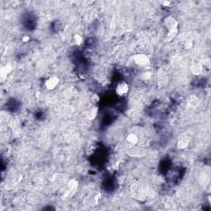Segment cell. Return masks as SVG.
<instances>
[{
    "label": "cell",
    "mask_w": 211,
    "mask_h": 211,
    "mask_svg": "<svg viewBox=\"0 0 211 211\" xmlns=\"http://www.w3.org/2000/svg\"><path fill=\"white\" fill-rule=\"evenodd\" d=\"M163 25L165 28L168 30L167 34V40L172 41L177 37V32H178V22L174 17L168 16L164 18Z\"/></svg>",
    "instance_id": "6da1fadb"
},
{
    "label": "cell",
    "mask_w": 211,
    "mask_h": 211,
    "mask_svg": "<svg viewBox=\"0 0 211 211\" xmlns=\"http://www.w3.org/2000/svg\"><path fill=\"white\" fill-rule=\"evenodd\" d=\"M132 62L138 67H145L149 64V58L145 54H135L131 58Z\"/></svg>",
    "instance_id": "7a4b0ae2"
},
{
    "label": "cell",
    "mask_w": 211,
    "mask_h": 211,
    "mask_svg": "<svg viewBox=\"0 0 211 211\" xmlns=\"http://www.w3.org/2000/svg\"><path fill=\"white\" fill-rule=\"evenodd\" d=\"M59 83H60V78H58L57 76L52 75L50 76L49 78H47L45 80L44 86L46 87V89L51 91V90H54L55 88H56Z\"/></svg>",
    "instance_id": "3957f363"
},
{
    "label": "cell",
    "mask_w": 211,
    "mask_h": 211,
    "mask_svg": "<svg viewBox=\"0 0 211 211\" xmlns=\"http://www.w3.org/2000/svg\"><path fill=\"white\" fill-rule=\"evenodd\" d=\"M129 91H130V87L129 84L125 81H121L118 83V84L115 87V93L117 96H124L128 94Z\"/></svg>",
    "instance_id": "277c9868"
},
{
    "label": "cell",
    "mask_w": 211,
    "mask_h": 211,
    "mask_svg": "<svg viewBox=\"0 0 211 211\" xmlns=\"http://www.w3.org/2000/svg\"><path fill=\"white\" fill-rule=\"evenodd\" d=\"M189 143H190V138L186 135H181L177 140V146L178 149H184L188 146Z\"/></svg>",
    "instance_id": "5b68a950"
},
{
    "label": "cell",
    "mask_w": 211,
    "mask_h": 211,
    "mask_svg": "<svg viewBox=\"0 0 211 211\" xmlns=\"http://www.w3.org/2000/svg\"><path fill=\"white\" fill-rule=\"evenodd\" d=\"M12 71V66L11 64H7L5 66H2L0 69V74H1V78H5L8 74Z\"/></svg>",
    "instance_id": "8992f818"
},
{
    "label": "cell",
    "mask_w": 211,
    "mask_h": 211,
    "mask_svg": "<svg viewBox=\"0 0 211 211\" xmlns=\"http://www.w3.org/2000/svg\"><path fill=\"white\" fill-rule=\"evenodd\" d=\"M126 141L130 144L131 145H137L138 142H139V137L137 136V135H135V133H130L128 135L126 136Z\"/></svg>",
    "instance_id": "52a82bcc"
},
{
    "label": "cell",
    "mask_w": 211,
    "mask_h": 211,
    "mask_svg": "<svg viewBox=\"0 0 211 211\" xmlns=\"http://www.w3.org/2000/svg\"><path fill=\"white\" fill-rule=\"evenodd\" d=\"M83 42V38L79 34H75L73 37V43L75 46H81Z\"/></svg>",
    "instance_id": "ba28073f"
},
{
    "label": "cell",
    "mask_w": 211,
    "mask_h": 211,
    "mask_svg": "<svg viewBox=\"0 0 211 211\" xmlns=\"http://www.w3.org/2000/svg\"><path fill=\"white\" fill-rule=\"evenodd\" d=\"M191 71L195 75H199V74L202 73V66H200V65H193Z\"/></svg>",
    "instance_id": "9c48e42d"
},
{
    "label": "cell",
    "mask_w": 211,
    "mask_h": 211,
    "mask_svg": "<svg viewBox=\"0 0 211 211\" xmlns=\"http://www.w3.org/2000/svg\"><path fill=\"white\" fill-rule=\"evenodd\" d=\"M160 3L163 5V7H169L172 2L170 1H162V2H160Z\"/></svg>",
    "instance_id": "30bf717a"
},
{
    "label": "cell",
    "mask_w": 211,
    "mask_h": 211,
    "mask_svg": "<svg viewBox=\"0 0 211 211\" xmlns=\"http://www.w3.org/2000/svg\"><path fill=\"white\" fill-rule=\"evenodd\" d=\"M192 46H193L192 42H187L186 44H185V48L187 49V50H189V49L192 48Z\"/></svg>",
    "instance_id": "8fae6325"
},
{
    "label": "cell",
    "mask_w": 211,
    "mask_h": 211,
    "mask_svg": "<svg viewBox=\"0 0 211 211\" xmlns=\"http://www.w3.org/2000/svg\"><path fill=\"white\" fill-rule=\"evenodd\" d=\"M23 42H27L28 41H29V37H23Z\"/></svg>",
    "instance_id": "7c38bea8"
}]
</instances>
